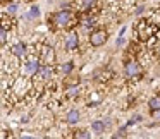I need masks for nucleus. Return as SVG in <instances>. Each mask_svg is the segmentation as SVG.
Listing matches in <instances>:
<instances>
[{"instance_id":"nucleus-15","label":"nucleus","mask_w":160,"mask_h":139,"mask_svg":"<svg viewBox=\"0 0 160 139\" xmlns=\"http://www.w3.org/2000/svg\"><path fill=\"white\" fill-rule=\"evenodd\" d=\"M95 5V0H79V9L81 11H90Z\"/></svg>"},{"instance_id":"nucleus-17","label":"nucleus","mask_w":160,"mask_h":139,"mask_svg":"<svg viewBox=\"0 0 160 139\" xmlns=\"http://www.w3.org/2000/svg\"><path fill=\"white\" fill-rule=\"evenodd\" d=\"M16 12H18V4H9V5H5V14H9V16H14Z\"/></svg>"},{"instance_id":"nucleus-9","label":"nucleus","mask_w":160,"mask_h":139,"mask_svg":"<svg viewBox=\"0 0 160 139\" xmlns=\"http://www.w3.org/2000/svg\"><path fill=\"white\" fill-rule=\"evenodd\" d=\"M12 53H14L16 57H19V59H26V57H28V46L22 41H18L12 46Z\"/></svg>"},{"instance_id":"nucleus-27","label":"nucleus","mask_w":160,"mask_h":139,"mask_svg":"<svg viewBox=\"0 0 160 139\" xmlns=\"http://www.w3.org/2000/svg\"><path fill=\"white\" fill-rule=\"evenodd\" d=\"M155 50H157V55L160 57V43H158V45H157V48H155Z\"/></svg>"},{"instance_id":"nucleus-5","label":"nucleus","mask_w":160,"mask_h":139,"mask_svg":"<svg viewBox=\"0 0 160 139\" xmlns=\"http://www.w3.org/2000/svg\"><path fill=\"white\" fill-rule=\"evenodd\" d=\"M38 69H40V62H38L36 57H29V59L22 64V74H24V76H36Z\"/></svg>"},{"instance_id":"nucleus-21","label":"nucleus","mask_w":160,"mask_h":139,"mask_svg":"<svg viewBox=\"0 0 160 139\" xmlns=\"http://www.w3.org/2000/svg\"><path fill=\"white\" fill-rule=\"evenodd\" d=\"M95 24V19L93 17H84L83 19V26L84 28H90V26H93Z\"/></svg>"},{"instance_id":"nucleus-12","label":"nucleus","mask_w":160,"mask_h":139,"mask_svg":"<svg viewBox=\"0 0 160 139\" xmlns=\"http://www.w3.org/2000/svg\"><path fill=\"white\" fill-rule=\"evenodd\" d=\"M105 127H107V125H105L103 120H95L93 124H91V131L97 132V134H102V132L105 131Z\"/></svg>"},{"instance_id":"nucleus-3","label":"nucleus","mask_w":160,"mask_h":139,"mask_svg":"<svg viewBox=\"0 0 160 139\" xmlns=\"http://www.w3.org/2000/svg\"><path fill=\"white\" fill-rule=\"evenodd\" d=\"M138 36L143 40V41H146V40H150L153 36V33H155V26H153L152 21H141L138 22Z\"/></svg>"},{"instance_id":"nucleus-16","label":"nucleus","mask_w":160,"mask_h":139,"mask_svg":"<svg viewBox=\"0 0 160 139\" xmlns=\"http://www.w3.org/2000/svg\"><path fill=\"white\" fill-rule=\"evenodd\" d=\"M72 69H74L72 62H66V64H62V65L59 67V70H60L62 74H66V76H67V74H71V72H72Z\"/></svg>"},{"instance_id":"nucleus-24","label":"nucleus","mask_w":160,"mask_h":139,"mask_svg":"<svg viewBox=\"0 0 160 139\" xmlns=\"http://www.w3.org/2000/svg\"><path fill=\"white\" fill-rule=\"evenodd\" d=\"M115 45H117V46H122V45H124V38H122V36H119L117 41H115Z\"/></svg>"},{"instance_id":"nucleus-23","label":"nucleus","mask_w":160,"mask_h":139,"mask_svg":"<svg viewBox=\"0 0 160 139\" xmlns=\"http://www.w3.org/2000/svg\"><path fill=\"white\" fill-rule=\"evenodd\" d=\"M152 22H153V24H155V22H160V11H155V12H153Z\"/></svg>"},{"instance_id":"nucleus-6","label":"nucleus","mask_w":160,"mask_h":139,"mask_svg":"<svg viewBox=\"0 0 160 139\" xmlns=\"http://www.w3.org/2000/svg\"><path fill=\"white\" fill-rule=\"evenodd\" d=\"M107 38H108L107 31H103V29H98V31H93V33H91L90 43H91V46H102L105 41H107Z\"/></svg>"},{"instance_id":"nucleus-13","label":"nucleus","mask_w":160,"mask_h":139,"mask_svg":"<svg viewBox=\"0 0 160 139\" xmlns=\"http://www.w3.org/2000/svg\"><path fill=\"white\" fill-rule=\"evenodd\" d=\"M148 107H150V110H152V112L160 110V96H158V94H157V96H153L152 100L148 101Z\"/></svg>"},{"instance_id":"nucleus-14","label":"nucleus","mask_w":160,"mask_h":139,"mask_svg":"<svg viewBox=\"0 0 160 139\" xmlns=\"http://www.w3.org/2000/svg\"><path fill=\"white\" fill-rule=\"evenodd\" d=\"M38 16H40V7H38V5H33V7L29 9V12L24 16V17H26V19H36Z\"/></svg>"},{"instance_id":"nucleus-18","label":"nucleus","mask_w":160,"mask_h":139,"mask_svg":"<svg viewBox=\"0 0 160 139\" xmlns=\"http://www.w3.org/2000/svg\"><path fill=\"white\" fill-rule=\"evenodd\" d=\"M0 41H2V46L7 41V28L5 26H2V29H0Z\"/></svg>"},{"instance_id":"nucleus-7","label":"nucleus","mask_w":160,"mask_h":139,"mask_svg":"<svg viewBox=\"0 0 160 139\" xmlns=\"http://www.w3.org/2000/svg\"><path fill=\"white\" fill-rule=\"evenodd\" d=\"M78 43H79V40H78V33L71 31L69 35L66 36V41H64V46H66L67 52H72V50L78 48Z\"/></svg>"},{"instance_id":"nucleus-11","label":"nucleus","mask_w":160,"mask_h":139,"mask_svg":"<svg viewBox=\"0 0 160 139\" xmlns=\"http://www.w3.org/2000/svg\"><path fill=\"white\" fill-rule=\"evenodd\" d=\"M66 120L69 122V124H78V122L81 120V113L78 110H69L66 115Z\"/></svg>"},{"instance_id":"nucleus-22","label":"nucleus","mask_w":160,"mask_h":139,"mask_svg":"<svg viewBox=\"0 0 160 139\" xmlns=\"http://www.w3.org/2000/svg\"><path fill=\"white\" fill-rule=\"evenodd\" d=\"M138 122H141V117H139V115H134V117H132L131 120L128 122V125H126V127H129V125H134V124H138Z\"/></svg>"},{"instance_id":"nucleus-25","label":"nucleus","mask_w":160,"mask_h":139,"mask_svg":"<svg viewBox=\"0 0 160 139\" xmlns=\"http://www.w3.org/2000/svg\"><path fill=\"white\" fill-rule=\"evenodd\" d=\"M143 11H145V7H138V9H136V14H141Z\"/></svg>"},{"instance_id":"nucleus-10","label":"nucleus","mask_w":160,"mask_h":139,"mask_svg":"<svg viewBox=\"0 0 160 139\" xmlns=\"http://www.w3.org/2000/svg\"><path fill=\"white\" fill-rule=\"evenodd\" d=\"M53 59H55L53 48L43 46V50H42V60H43V64H52V62H53Z\"/></svg>"},{"instance_id":"nucleus-20","label":"nucleus","mask_w":160,"mask_h":139,"mask_svg":"<svg viewBox=\"0 0 160 139\" xmlns=\"http://www.w3.org/2000/svg\"><path fill=\"white\" fill-rule=\"evenodd\" d=\"M78 94H79V89H78L76 86H74V88H69V89H67V96H69V98H76Z\"/></svg>"},{"instance_id":"nucleus-1","label":"nucleus","mask_w":160,"mask_h":139,"mask_svg":"<svg viewBox=\"0 0 160 139\" xmlns=\"http://www.w3.org/2000/svg\"><path fill=\"white\" fill-rule=\"evenodd\" d=\"M52 22L60 29H67L74 24V14L71 11H60V12H57V14H53Z\"/></svg>"},{"instance_id":"nucleus-2","label":"nucleus","mask_w":160,"mask_h":139,"mask_svg":"<svg viewBox=\"0 0 160 139\" xmlns=\"http://www.w3.org/2000/svg\"><path fill=\"white\" fill-rule=\"evenodd\" d=\"M12 91H14L18 96H24L28 91H31V81L28 77H18L12 84Z\"/></svg>"},{"instance_id":"nucleus-19","label":"nucleus","mask_w":160,"mask_h":139,"mask_svg":"<svg viewBox=\"0 0 160 139\" xmlns=\"http://www.w3.org/2000/svg\"><path fill=\"white\" fill-rule=\"evenodd\" d=\"M76 137H79V139H90V137H91V132H88V131H79V132H76Z\"/></svg>"},{"instance_id":"nucleus-8","label":"nucleus","mask_w":160,"mask_h":139,"mask_svg":"<svg viewBox=\"0 0 160 139\" xmlns=\"http://www.w3.org/2000/svg\"><path fill=\"white\" fill-rule=\"evenodd\" d=\"M52 76H53V69H52V65H50V64L40 65L38 72H36V77H38L40 81H48Z\"/></svg>"},{"instance_id":"nucleus-26","label":"nucleus","mask_w":160,"mask_h":139,"mask_svg":"<svg viewBox=\"0 0 160 139\" xmlns=\"http://www.w3.org/2000/svg\"><path fill=\"white\" fill-rule=\"evenodd\" d=\"M155 118H157V120H160V110L155 112Z\"/></svg>"},{"instance_id":"nucleus-4","label":"nucleus","mask_w":160,"mask_h":139,"mask_svg":"<svg viewBox=\"0 0 160 139\" xmlns=\"http://www.w3.org/2000/svg\"><path fill=\"white\" fill-rule=\"evenodd\" d=\"M124 72H126L128 77L136 79V77H139L143 74V67H141V64H139L138 60H129V62L126 64V67H124Z\"/></svg>"}]
</instances>
